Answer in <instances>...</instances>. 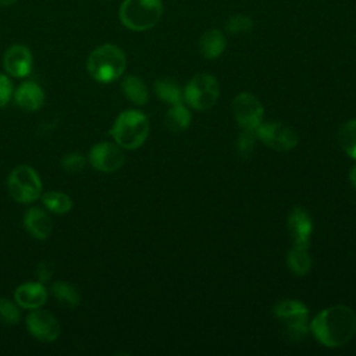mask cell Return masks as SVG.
<instances>
[{"label":"cell","instance_id":"cell-9","mask_svg":"<svg viewBox=\"0 0 356 356\" xmlns=\"http://www.w3.org/2000/svg\"><path fill=\"white\" fill-rule=\"evenodd\" d=\"M232 111L238 125L242 129L256 131L263 122V106L259 99L248 92L239 93L232 100Z\"/></svg>","mask_w":356,"mask_h":356},{"label":"cell","instance_id":"cell-17","mask_svg":"<svg viewBox=\"0 0 356 356\" xmlns=\"http://www.w3.org/2000/svg\"><path fill=\"white\" fill-rule=\"evenodd\" d=\"M227 47V38L225 35L217 29L211 28L203 32L199 39V51L207 60H214L222 54Z\"/></svg>","mask_w":356,"mask_h":356},{"label":"cell","instance_id":"cell-24","mask_svg":"<svg viewBox=\"0 0 356 356\" xmlns=\"http://www.w3.org/2000/svg\"><path fill=\"white\" fill-rule=\"evenodd\" d=\"M338 140L342 149L356 160V118L346 121L338 131Z\"/></svg>","mask_w":356,"mask_h":356},{"label":"cell","instance_id":"cell-29","mask_svg":"<svg viewBox=\"0 0 356 356\" xmlns=\"http://www.w3.org/2000/svg\"><path fill=\"white\" fill-rule=\"evenodd\" d=\"M13 95V83L10 78L0 72V107L6 106Z\"/></svg>","mask_w":356,"mask_h":356},{"label":"cell","instance_id":"cell-12","mask_svg":"<svg viewBox=\"0 0 356 356\" xmlns=\"http://www.w3.org/2000/svg\"><path fill=\"white\" fill-rule=\"evenodd\" d=\"M3 65L13 78L28 76L32 71V53L25 44H13L4 53Z\"/></svg>","mask_w":356,"mask_h":356},{"label":"cell","instance_id":"cell-10","mask_svg":"<svg viewBox=\"0 0 356 356\" xmlns=\"http://www.w3.org/2000/svg\"><path fill=\"white\" fill-rule=\"evenodd\" d=\"M125 161L121 146L111 142H100L89 150L90 165L102 172H114L122 167Z\"/></svg>","mask_w":356,"mask_h":356},{"label":"cell","instance_id":"cell-5","mask_svg":"<svg viewBox=\"0 0 356 356\" xmlns=\"http://www.w3.org/2000/svg\"><path fill=\"white\" fill-rule=\"evenodd\" d=\"M274 316L282 325L285 337L291 342H300L307 335V307L299 300H281L274 307Z\"/></svg>","mask_w":356,"mask_h":356},{"label":"cell","instance_id":"cell-26","mask_svg":"<svg viewBox=\"0 0 356 356\" xmlns=\"http://www.w3.org/2000/svg\"><path fill=\"white\" fill-rule=\"evenodd\" d=\"M21 320L18 306L7 298H0V321L6 325H15Z\"/></svg>","mask_w":356,"mask_h":356},{"label":"cell","instance_id":"cell-18","mask_svg":"<svg viewBox=\"0 0 356 356\" xmlns=\"http://www.w3.org/2000/svg\"><path fill=\"white\" fill-rule=\"evenodd\" d=\"M121 89H122V93L125 95V97L128 100H131L132 103H135L138 106L147 103L149 89L140 76L132 75V74L124 76V79L121 82Z\"/></svg>","mask_w":356,"mask_h":356},{"label":"cell","instance_id":"cell-28","mask_svg":"<svg viewBox=\"0 0 356 356\" xmlns=\"http://www.w3.org/2000/svg\"><path fill=\"white\" fill-rule=\"evenodd\" d=\"M85 164H86V159L83 154L78 153V152H71L68 154H65L61 161H60V165L61 168L65 171V172H70V174H76V172H81L83 168H85Z\"/></svg>","mask_w":356,"mask_h":356},{"label":"cell","instance_id":"cell-19","mask_svg":"<svg viewBox=\"0 0 356 356\" xmlns=\"http://www.w3.org/2000/svg\"><path fill=\"white\" fill-rule=\"evenodd\" d=\"M154 92L157 97L171 106L182 104L184 90L181 85L171 78H159L154 82Z\"/></svg>","mask_w":356,"mask_h":356},{"label":"cell","instance_id":"cell-13","mask_svg":"<svg viewBox=\"0 0 356 356\" xmlns=\"http://www.w3.org/2000/svg\"><path fill=\"white\" fill-rule=\"evenodd\" d=\"M286 227L295 246L309 248L310 235L313 232V221L305 209L293 207L288 216Z\"/></svg>","mask_w":356,"mask_h":356},{"label":"cell","instance_id":"cell-7","mask_svg":"<svg viewBox=\"0 0 356 356\" xmlns=\"http://www.w3.org/2000/svg\"><path fill=\"white\" fill-rule=\"evenodd\" d=\"M220 96L217 79L206 72L196 74L184 89V99L195 110L211 108Z\"/></svg>","mask_w":356,"mask_h":356},{"label":"cell","instance_id":"cell-16","mask_svg":"<svg viewBox=\"0 0 356 356\" xmlns=\"http://www.w3.org/2000/svg\"><path fill=\"white\" fill-rule=\"evenodd\" d=\"M14 100L18 107H21L25 111H36L39 110L44 103V92L36 82H22L15 93Z\"/></svg>","mask_w":356,"mask_h":356},{"label":"cell","instance_id":"cell-22","mask_svg":"<svg viewBox=\"0 0 356 356\" xmlns=\"http://www.w3.org/2000/svg\"><path fill=\"white\" fill-rule=\"evenodd\" d=\"M50 293L58 300V303L68 307H75L81 302L78 289L65 281L53 282L50 286Z\"/></svg>","mask_w":356,"mask_h":356},{"label":"cell","instance_id":"cell-32","mask_svg":"<svg viewBox=\"0 0 356 356\" xmlns=\"http://www.w3.org/2000/svg\"><path fill=\"white\" fill-rule=\"evenodd\" d=\"M17 0H0V6H4V7H8L11 4H14Z\"/></svg>","mask_w":356,"mask_h":356},{"label":"cell","instance_id":"cell-21","mask_svg":"<svg viewBox=\"0 0 356 356\" xmlns=\"http://www.w3.org/2000/svg\"><path fill=\"white\" fill-rule=\"evenodd\" d=\"M309 248H300V246H292V249L288 252L286 256V264L289 270L296 275H305L309 273L312 267V259L307 252Z\"/></svg>","mask_w":356,"mask_h":356},{"label":"cell","instance_id":"cell-2","mask_svg":"<svg viewBox=\"0 0 356 356\" xmlns=\"http://www.w3.org/2000/svg\"><path fill=\"white\" fill-rule=\"evenodd\" d=\"M127 67V57L122 49L113 43L97 46L88 57L86 71L100 83H108L120 78Z\"/></svg>","mask_w":356,"mask_h":356},{"label":"cell","instance_id":"cell-27","mask_svg":"<svg viewBox=\"0 0 356 356\" xmlns=\"http://www.w3.org/2000/svg\"><path fill=\"white\" fill-rule=\"evenodd\" d=\"M256 143V132L243 129L236 138V153L242 159H249L253 154Z\"/></svg>","mask_w":356,"mask_h":356},{"label":"cell","instance_id":"cell-31","mask_svg":"<svg viewBox=\"0 0 356 356\" xmlns=\"http://www.w3.org/2000/svg\"><path fill=\"white\" fill-rule=\"evenodd\" d=\"M349 179H350V182L353 184V186L356 188V164L352 167V170H350V172H349Z\"/></svg>","mask_w":356,"mask_h":356},{"label":"cell","instance_id":"cell-20","mask_svg":"<svg viewBox=\"0 0 356 356\" xmlns=\"http://www.w3.org/2000/svg\"><path fill=\"white\" fill-rule=\"evenodd\" d=\"M191 120H192L191 111L182 104H175V106H171V108L167 111L164 124L171 134H179L189 127Z\"/></svg>","mask_w":356,"mask_h":356},{"label":"cell","instance_id":"cell-4","mask_svg":"<svg viewBox=\"0 0 356 356\" xmlns=\"http://www.w3.org/2000/svg\"><path fill=\"white\" fill-rule=\"evenodd\" d=\"M110 134L118 146L128 150L138 149L149 134L147 117L139 110H125L115 118Z\"/></svg>","mask_w":356,"mask_h":356},{"label":"cell","instance_id":"cell-8","mask_svg":"<svg viewBox=\"0 0 356 356\" xmlns=\"http://www.w3.org/2000/svg\"><path fill=\"white\" fill-rule=\"evenodd\" d=\"M254 132L256 138H259L266 146L278 152L291 150L298 145L296 132L281 121L261 122Z\"/></svg>","mask_w":356,"mask_h":356},{"label":"cell","instance_id":"cell-14","mask_svg":"<svg viewBox=\"0 0 356 356\" xmlns=\"http://www.w3.org/2000/svg\"><path fill=\"white\" fill-rule=\"evenodd\" d=\"M15 303L24 309L32 310L43 306L47 299V291L43 284L39 282H25L17 286L14 292Z\"/></svg>","mask_w":356,"mask_h":356},{"label":"cell","instance_id":"cell-1","mask_svg":"<svg viewBox=\"0 0 356 356\" xmlns=\"http://www.w3.org/2000/svg\"><path fill=\"white\" fill-rule=\"evenodd\" d=\"M310 331L324 346H343L356 331V314L350 307L343 305L330 306L313 318Z\"/></svg>","mask_w":356,"mask_h":356},{"label":"cell","instance_id":"cell-11","mask_svg":"<svg viewBox=\"0 0 356 356\" xmlns=\"http://www.w3.org/2000/svg\"><path fill=\"white\" fill-rule=\"evenodd\" d=\"M26 328L32 337L42 342H53L60 335V323L50 312L32 309L26 316Z\"/></svg>","mask_w":356,"mask_h":356},{"label":"cell","instance_id":"cell-30","mask_svg":"<svg viewBox=\"0 0 356 356\" xmlns=\"http://www.w3.org/2000/svg\"><path fill=\"white\" fill-rule=\"evenodd\" d=\"M35 274H36V277H38V280L40 282L49 281L53 277V274H54V266L49 260H42L38 264Z\"/></svg>","mask_w":356,"mask_h":356},{"label":"cell","instance_id":"cell-6","mask_svg":"<svg viewBox=\"0 0 356 356\" xmlns=\"http://www.w3.org/2000/svg\"><path fill=\"white\" fill-rule=\"evenodd\" d=\"M7 191L15 202L32 203L42 195V182L32 167L19 164L8 175Z\"/></svg>","mask_w":356,"mask_h":356},{"label":"cell","instance_id":"cell-3","mask_svg":"<svg viewBox=\"0 0 356 356\" xmlns=\"http://www.w3.org/2000/svg\"><path fill=\"white\" fill-rule=\"evenodd\" d=\"M163 15L161 0H122L118 18L129 31L143 32L152 29Z\"/></svg>","mask_w":356,"mask_h":356},{"label":"cell","instance_id":"cell-15","mask_svg":"<svg viewBox=\"0 0 356 356\" xmlns=\"http://www.w3.org/2000/svg\"><path fill=\"white\" fill-rule=\"evenodd\" d=\"M28 234L36 239H46L53 231V221L50 216L40 207H31L24 214L22 221Z\"/></svg>","mask_w":356,"mask_h":356},{"label":"cell","instance_id":"cell-23","mask_svg":"<svg viewBox=\"0 0 356 356\" xmlns=\"http://www.w3.org/2000/svg\"><path fill=\"white\" fill-rule=\"evenodd\" d=\"M42 202L44 207L54 214H65L72 207L71 197L67 193L58 191L46 192L44 195H42Z\"/></svg>","mask_w":356,"mask_h":356},{"label":"cell","instance_id":"cell-25","mask_svg":"<svg viewBox=\"0 0 356 356\" xmlns=\"http://www.w3.org/2000/svg\"><path fill=\"white\" fill-rule=\"evenodd\" d=\"M225 29L231 35L249 33L253 29V19L245 14H234L227 19Z\"/></svg>","mask_w":356,"mask_h":356}]
</instances>
